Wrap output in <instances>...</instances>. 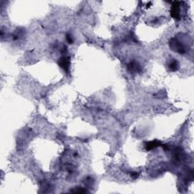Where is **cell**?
<instances>
[{
    "mask_svg": "<svg viewBox=\"0 0 194 194\" xmlns=\"http://www.w3.org/2000/svg\"><path fill=\"white\" fill-rule=\"evenodd\" d=\"M169 46H171L172 50H174V52H177L178 53H184L185 52V48L183 46L180 41H178L176 39H172V40L170 41Z\"/></svg>",
    "mask_w": 194,
    "mask_h": 194,
    "instance_id": "obj_1",
    "label": "cell"
},
{
    "mask_svg": "<svg viewBox=\"0 0 194 194\" xmlns=\"http://www.w3.org/2000/svg\"><path fill=\"white\" fill-rule=\"evenodd\" d=\"M180 2H174L172 4V10H171V14L173 18L175 20H180Z\"/></svg>",
    "mask_w": 194,
    "mask_h": 194,
    "instance_id": "obj_2",
    "label": "cell"
},
{
    "mask_svg": "<svg viewBox=\"0 0 194 194\" xmlns=\"http://www.w3.org/2000/svg\"><path fill=\"white\" fill-rule=\"evenodd\" d=\"M59 66L61 67V68H63L66 72H68L70 67V64H71L69 58L68 57L61 58L59 59Z\"/></svg>",
    "mask_w": 194,
    "mask_h": 194,
    "instance_id": "obj_3",
    "label": "cell"
},
{
    "mask_svg": "<svg viewBox=\"0 0 194 194\" xmlns=\"http://www.w3.org/2000/svg\"><path fill=\"white\" fill-rule=\"evenodd\" d=\"M161 146V143H160L159 141L158 140H154V141H151V142H148L145 146L146 149H147V150H152V149H155V148L158 147V146Z\"/></svg>",
    "mask_w": 194,
    "mask_h": 194,
    "instance_id": "obj_4",
    "label": "cell"
},
{
    "mask_svg": "<svg viewBox=\"0 0 194 194\" xmlns=\"http://www.w3.org/2000/svg\"><path fill=\"white\" fill-rule=\"evenodd\" d=\"M128 69L131 72H139L140 69V66L136 61H131L128 65Z\"/></svg>",
    "mask_w": 194,
    "mask_h": 194,
    "instance_id": "obj_5",
    "label": "cell"
},
{
    "mask_svg": "<svg viewBox=\"0 0 194 194\" xmlns=\"http://www.w3.org/2000/svg\"><path fill=\"white\" fill-rule=\"evenodd\" d=\"M168 67H169V69L171 71H176L179 68V64H178L177 60L174 59L170 62Z\"/></svg>",
    "mask_w": 194,
    "mask_h": 194,
    "instance_id": "obj_6",
    "label": "cell"
},
{
    "mask_svg": "<svg viewBox=\"0 0 194 194\" xmlns=\"http://www.w3.org/2000/svg\"><path fill=\"white\" fill-rule=\"evenodd\" d=\"M71 192L73 193H86L87 192L85 189H83V188L81 187H79V189H78L77 190H72Z\"/></svg>",
    "mask_w": 194,
    "mask_h": 194,
    "instance_id": "obj_7",
    "label": "cell"
},
{
    "mask_svg": "<svg viewBox=\"0 0 194 194\" xmlns=\"http://www.w3.org/2000/svg\"><path fill=\"white\" fill-rule=\"evenodd\" d=\"M66 39L69 43H73V39H72V37L70 36V35H66Z\"/></svg>",
    "mask_w": 194,
    "mask_h": 194,
    "instance_id": "obj_8",
    "label": "cell"
},
{
    "mask_svg": "<svg viewBox=\"0 0 194 194\" xmlns=\"http://www.w3.org/2000/svg\"><path fill=\"white\" fill-rule=\"evenodd\" d=\"M138 176H139V174L138 173H137V172H133V173H132L131 174V177L133 178H138Z\"/></svg>",
    "mask_w": 194,
    "mask_h": 194,
    "instance_id": "obj_9",
    "label": "cell"
}]
</instances>
